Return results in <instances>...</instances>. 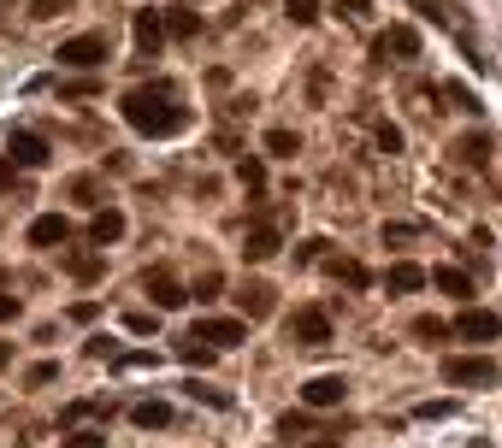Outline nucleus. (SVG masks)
<instances>
[{
  "mask_svg": "<svg viewBox=\"0 0 502 448\" xmlns=\"http://www.w3.org/2000/svg\"><path fill=\"white\" fill-rule=\"evenodd\" d=\"M54 378H59V366H54V360H42V366H30V372H24L30 390H42V383H54Z\"/></svg>",
  "mask_w": 502,
  "mask_h": 448,
  "instance_id": "nucleus-32",
  "label": "nucleus"
},
{
  "mask_svg": "<svg viewBox=\"0 0 502 448\" xmlns=\"http://www.w3.org/2000/svg\"><path fill=\"white\" fill-rule=\"evenodd\" d=\"M408 237H420V224H385V242H408Z\"/></svg>",
  "mask_w": 502,
  "mask_h": 448,
  "instance_id": "nucleus-40",
  "label": "nucleus"
},
{
  "mask_svg": "<svg viewBox=\"0 0 502 448\" xmlns=\"http://www.w3.org/2000/svg\"><path fill=\"white\" fill-rule=\"evenodd\" d=\"M177 360H184V366H207V360H213V349H207V342H195V336H189L184 349H177Z\"/></svg>",
  "mask_w": 502,
  "mask_h": 448,
  "instance_id": "nucleus-31",
  "label": "nucleus"
},
{
  "mask_svg": "<svg viewBox=\"0 0 502 448\" xmlns=\"http://www.w3.org/2000/svg\"><path fill=\"white\" fill-rule=\"evenodd\" d=\"M95 195H100V183H95V177H72V201H83V207H95V212H100V201H95Z\"/></svg>",
  "mask_w": 502,
  "mask_h": 448,
  "instance_id": "nucleus-29",
  "label": "nucleus"
},
{
  "mask_svg": "<svg viewBox=\"0 0 502 448\" xmlns=\"http://www.w3.org/2000/svg\"><path fill=\"white\" fill-rule=\"evenodd\" d=\"M195 295H201V301H219V271H207V278L195 283Z\"/></svg>",
  "mask_w": 502,
  "mask_h": 448,
  "instance_id": "nucleus-41",
  "label": "nucleus"
},
{
  "mask_svg": "<svg viewBox=\"0 0 502 448\" xmlns=\"http://www.w3.org/2000/svg\"><path fill=\"white\" fill-rule=\"evenodd\" d=\"M431 283H437V289H444V295H461V301L473 295V278H467V271H461V266H437V271H431Z\"/></svg>",
  "mask_w": 502,
  "mask_h": 448,
  "instance_id": "nucleus-20",
  "label": "nucleus"
},
{
  "mask_svg": "<svg viewBox=\"0 0 502 448\" xmlns=\"http://www.w3.org/2000/svg\"><path fill=\"white\" fill-rule=\"evenodd\" d=\"M18 313H24V301H18V295H6V289H0V324H13Z\"/></svg>",
  "mask_w": 502,
  "mask_h": 448,
  "instance_id": "nucleus-38",
  "label": "nucleus"
},
{
  "mask_svg": "<svg viewBox=\"0 0 502 448\" xmlns=\"http://www.w3.org/2000/svg\"><path fill=\"white\" fill-rule=\"evenodd\" d=\"M65 271H72L77 283H95L100 271H107V260H100V254H89V248H72V254H65Z\"/></svg>",
  "mask_w": 502,
  "mask_h": 448,
  "instance_id": "nucleus-17",
  "label": "nucleus"
},
{
  "mask_svg": "<svg viewBox=\"0 0 502 448\" xmlns=\"http://www.w3.org/2000/svg\"><path fill=\"white\" fill-rule=\"evenodd\" d=\"M455 336H467V342H497L502 336V319L497 313H485V307H467L455 319Z\"/></svg>",
  "mask_w": 502,
  "mask_h": 448,
  "instance_id": "nucleus-11",
  "label": "nucleus"
},
{
  "mask_svg": "<svg viewBox=\"0 0 502 448\" xmlns=\"http://www.w3.org/2000/svg\"><path fill=\"white\" fill-rule=\"evenodd\" d=\"M65 237H72V224L59 219V212H42V219L30 224V242H36V248H59Z\"/></svg>",
  "mask_w": 502,
  "mask_h": 448,
  "instance_id": "nucleus-15",
  "label": "nucleus"
},
{
  "mask_svg": "<svg viewBox=\"0 0 502 448\" xmlns=\"http://www.w3.org/2000/svg\"><path fill=\"white\" fill-rule=\"evenodd\" d=\"M95 407H100V401H72V407H65V425H77V419H89V413H95Z\"/></svg>",
  "mask_w": 502,
  "mask_h": 448,
  "instance_id": "nucleus-43",
  "label": "nucleus"
},
{
  "mask_svg": "<svg viewBox=\"0 0 502 448\" xmlns=\"http://www.w3.org/2000/svg\"><path fill=\"white\" fill-rule=\"evenodd\" d=\"M449 331H455V324H444V319H431V313H420V319H414V336H420V342H444Z\"/></svg>",
  "mask_w": 502,
  "mask_h": 448,
  "instance_id": "nucleus-24",
  "label": "nucleus"
},
{
  "mask_svg": "<svg viewBox=\"0 0 502 448\" xmlns=\"http://www.w3.org/2000/svg\"><path fill=\"white\" fill-rule=\"evenodd\" d=\"M118 112H125V125L136 130V136H177V130L189 125V107L177 100L172 83H143V89H130L125 100H118Z\"/></svg>",
  "mask_w": 502,
  "mask_h": 448,
  "instance_id": "nucleus-1",
  "label": "nucleus"
},
{
  "mask_svg": "<svg viewBox=\"0 0 502 448\" xmlns=\"http://www.w3.org/2000/svg\"><path fill=\"white\" fill-rule=\"evenodd\" d=\"M6 166H24V171H36V166H48V154H54V148H48V136H36V130H13V136H6Z\"/></svg>",
  "mask_w": 502,
  "mask_h": 448,
  "instance_id": "nucleus-5",
  "label": "nucleus"
},
{
  "mask_svg": "<svg viewBox=\"0 0 502 448\" xmlns=\"http://www.w3.org/2000/svg\"><path fill=\"white\" fill-rule=\"evenodd\" d=\"M89 360H118V342L113 336H95V342H89Z\"/></svg>",
  "mask_w": 502,
  "mask_h": 448,
  "instance_id": "nucleus-36",
  "label": "nucleus"
},
{
  "mask_svg": "<svg viewBox=\"0 0 502 448\" xmlns=\"http://www.w3.org/2000/svg\"><path fill=\"white\" fill-rule=\"evenodd\" d=\"M118 237H125V212H118V207H100L95 219H89V242H95V248H113Z\"/></svg>",
  "mask_w": 502,
  "mask_h": 448,
  "instance_id": "nucleus-14",
  "label": "nucleus"
},
{
  "mask_svg": "<svg viewBox=\"0 0 502 448\" xmlns=\"http://www.w3.org/2000/svg\"><path fill=\"white\" fill-rule=\"evenodd\" d=\"M378 148H385V154H402V130L396 125H378Z\"/></svg>",
  "mask_w": 502,
  "mask_h": 448,
  "instance_id": "nucleus-37",
  "label": "nucleus"
},
{
  "mask_svg": "<svg viewBox=\"0 0 502 448\" xmlns=\"http://www.w3.org/2000/svg\"><path fill=\"white\" fill-rule=\"evenodd\" d=\"M201 30V18L195 13H184V6H166V36H177V42H189Z\"/></svg>",
  "mask_w": 502,
  "mask_h": 448,
  "instance_id": "nucleus-22",
  "label": "nucleus"
},
{
  "mask_svg": "<svg viewBox=\"0 0 502 448\" xmlns=\"http://www.w3.org/2000/svg\"><path fill=\"white\" fill-rule=\"evenodd\" d=\"M349 395V378L343 372H319V378L301 383V407H337Z\"/></svg>",
  "mask_w": 502,
  "mask_h": 448,
  "instance_id": "nucleus-8",
  "label": "nucleus"
},
{
  "mask_svg": "<svg viewBox=\"0 0 502 448\" xmlns=\"http://www.w3.org/2000/svg\"><path fill=\"white\" fill-rule=\"evenodd\" d=\"M278 431H284V436H296V431H307V413H284V419H278Z\"/></svg>",
  "mask_w": 502,
  "mask_h": 448,
  "instance_id": "nucleus-42",
  "label": "nucleus"
},
{
  "mask_svg": "<svg viewBox=\"0 0 502 448\" xmlns=\"http://www.w3.org/2000/svg\"><path fill=\"white\" fill-rule=\"evenodd\" d=\"M65 448H107V431H72Z\"/></svg>",
  "mask_w": 502,
  "mask_h": 448,
  "instance_id": "nucleus-35",
  "label": "nucleus"
},
{
  "mask_svg": "<svg viewBox=\"0 0 502 448\" xmlns=\"http://www.w3.org/2000/svg\"><path fill=\"white\" fill-rule=\"evenodd\" d=\"M331 278L349 283V289H367V266L360 260H331Z\"/></svg>",
  "mask_w": 502,
  "mask_h": 448,
  "instance_id": "nucleus-23",
  "label": "nucleus"
},
{
  "mask_svg": "<svg viewBox=\"0 0 502 448\" xmlns=\"http://www.w3.org/2000/svg\"><path fill=\"white\" fill-rule=\"evenodd\" d=\"M154 324H160V313H125V331L130 336H148Z\"/></svg>",
  "mask_w": 502,
  "mask_h": 448,
  "instance_id": "nucleus-33",
  "label": "nucleus"
},
{
  "mask_svg": "<svg viewBox=\"0 0 502 448\" xmlns=\"http://www.w3.org/2000/svg\"><path fill=\"white\" fill-rule=\"evenodd\" d=\"M248 336V319H201L195 324V342H207V349H237Z\"/></svg>",
  "mask_w": 502,
  "mask_h": 448,
  "instance_id": "nucleus-9",
  "label": "nucleus"
},
{
  "mask_svg": "<svg viewBox=\"0 0 502 448\" xmlns=\"http://www.w3.org/2000/svg\"><path fill=\"white\" fill-rule=\"evenodd\" d=\"M59 65H72V71H95L113 59V47H107V36L100 30H89V36H72V42H59Z\"/></svg>",
  "mask_w": 502,
  "mask_h": 448,
  "instance_id": "nucleus-2",
  "label": "nucleus"
},
{
  "mask_svg": "<svg viewBox=\"0 0 502 448\" xmlns=\"http://www.w3.org/2000/svg\"><path fill=\"white\" fill-rule=\"evenodd\" d=\"M378 54H396V59H420V30L414 24H390L385 36H378Z\"/></svg>",
  "mask_w": 502,
  "mask_h": 448,
  "instance_id": "nucleus-13",
  "label": "nucleus"
},
{
  "mask_svg": "<svg viewBox=\"0 0 502 448\" xmlns=\"http://www.w3.org/2000/svg\"><path fill=\"white\" fill-rule=\"evenodd\" d=\"M385 283H390V289H396V295H414V289H426L431 278H426V271L414 266V260H396V266L385 271Z\"/></svg>",
  "mask_w": 502,
  "mask_h": 448,
  "instance_id": "nucleus-16",
  "label": "nucleus"
},
{
  "mask_svg": "<svg viewBox=\"0 0 502 448\" xmlns=\"http://www.w3.org/2000/svg\"><path fill=\"white\" fill-rule=\"evenodd\" d=\"M184 395H189V401H207V407H230V395H225V390H207L201 378H195V383H184Z\"/></svg>",
  "mask_w": 502,
  "mask_h": 448,
  "instance_id": "nucleus-26",
  "label": "nucleus"
},
{
  "mask_svg": "<svg viewBox=\"0 0 502 448\" xmlns=\"http://www.w3.org/2000/svg\"><path fill=\"white\" fill-rule=\"evenodd\" d=\"M444 378H449V383H479V390H490V383H497V360H485V354H449V360H444Z\"/></svg>",
  "mask_w": 502,
  "mask_h": 448,
  "instance_id": "nucleus-4",
  "label": "nucleus"
},
{
  "mask_svg": "<svg viewBox=\"0 0 502 448\" xmlns=\"http://www.w3.org/2000/svg\"><path fill=\"white\" fill-rule=\"evenodd\" d=\"M143 289L154 295V313H177V307L189 301V289H184V283H177L166 266H154V271H148V278H143Z\"/></svg>",
  "mask_w": 502,
  "mask_h": 448,
  "instance_id": "nucleus-7",
  "label": "nucleus"
},
{
  "mask_svg": "<svg viewBox=\"0 0 502 448\" xmlns=\"http://www.w3.org/2000/svg\"><path fill=\"white\" fill-rule=\"evenodd\" d=\"M455 159H461V166H490V136H479V130H473V136H461Z\"/></svg>",
  "mask_w": 502,
  "mask_h": 448,
  "instance_id": "nucleus-19",
  "label": "nucleus"
},
{
  "mask_svg": "<svg viewBox=\"0 0 502 448\" xmlns=\"http://www.w3.org/2000/svg\"><path fill=\"white\" fill-rule=\"evenodd\" d=\"M337 13H343V18H367V0H343Z\"/></svg>",
  "mask_w": 502,
  "mask_h": 448,
  "instance_id": "nucleus-44",
  "label": "nucleus"
},
{
  "mask_svg": "<svg viewBox=\"0 0 502 448\" xmlns=\"http://www.w3.org/2000/svg\"><path fill=\"white\" fill-rule=\"evenodd\" d=\"M284 13H290V24H319V0H284Z\"/></svg>",
  "mask_w": 502,
  "mask_h": 448,
  "instance_id": "nucleus-25",
  "label": "nucleus"
},
{
  "mask_svg": "<svg viewBox=\"0 0 502 448\" xmlns=\"http://www.w3.org/2000/svg\"><path fill=\"white\" fill-rule=\"evenodd\" d=\"M278 248H284V237H278L273 219H255V224H248V237H243V260H248V266H266Z\"/></svg>",
  "mask_w": 502,
  "mask_h": 448,
  "instance_id": "nucleus-6",
  "label": "nucleus"
},
{
  "mask_svg": "<svg viewBox=\"0 0 502 448\" xmlns=\"http://www.w3.org/2000/svg\"><path fill=\"white\" fill-rule=\"evenodd\" d=\"M6 360H13V349H6V342H0V366H6Z\"/></svg>",
  "mask_w": 502,
  "mask_h": 448,
  "instance_id": "nucleus-46",
  "label": "nucleus"
},
{
  "mask_svg": "<svg viewBox=\"0 0 502 448\" xmlns=\"http://www.w3.org/2000/svg\"><path fill=\"white\" fill-rule=\"evenodd\" d=\"M130 419L143 425V431H166V425H172V407H166V401H136V407H130Z\"/></svg>",
  "mask_w": 502,
  "mask_h": 448,
  "instance_id": "nucleus-18",
  "label": "nucleus"
},
{
  "mask_svg": "<svg viewBox=\"0 0 502 448\" xmlns=\"http://www.w3.org/2000/svg\"><path fill=\"white\" fill-rule=\"evenodd\" d=\"M130 36H136V54H160V42H166V13L143 6V13L130 18Z\"/></svg>",
  "mask_w": 502,
  "mask_h": 448,
  "instance_id": "nucleus-10",
  "label": "nucleus"
},
{
  "mask_svg": "<svg viewBox=\"0 0 502 448\" xmlns=\"http://www.w3.org/2000/svg\"><path fill=\"white\" fill-rule=\"evenodd\" d=\"M284 336L296 342V349H325L331 342V313L325 307H296L284 324Z\"/></svg>",
  "mask_w": 502,
  "mask_h": 448,
  "instance_id": "nucleus-3",
  "label": "nucleus"
},
{
  "mask_svg": "<svg viewBox=\"0 0 502 448\" xmlns=\"http://www.w3.org/2000/svg\"><path fill=\"white\" fill-rule=\"evenodd\" d=\"M237 177H243V189H248V195H266V166H260V159L255 154H243V159H237Z\"/></svg>",
  "mask_w": 502,
  "mask_h": 448,
  "instance_id": "nucleus-21",
  "label": "nucleus"
},
{
  "mask_svg": "<svg viewBox=\"0 0 502 448\" xmlns=\"http://www.w3.org/2000/svg\"><path fill=\"white\" fill-rule=\"evenodd\" d=\"M72 13V0H30V18H59Z\"/></svg>",
  "mask_w": 502,
  "mask_h": 448,
  "instance_id": "nucleus-34",
  "label": "nucleus"
},
{
  "mask_svg": "<svg viewBox=\"0 0 502 448\" xmlns=\"http://www.w3.org/2000/svg\"><path fill=\"white\" fill-rule=\"evenodd\" d=\"M449 413H455V401H426L420 407V419H449Z\"/></svg>",
  "mask_w": 502,
  "mask_h": 448,
  "instance_id": "nucleus-39",
  "label": "nucleus"
},
{
  "mask_svg": "<svg viewBox=\"0 0 502 448\" xmlns=\"http://www.w3.org/2000/svg\"><path fill=\"white\" fill-rule=\"evenodd\" d=\"M414 6H420V13H431V0H414Z\"/></svg>",
  "mask_w": 502,
  "mask_h": 448,
  "instance_id": "nucleus-47",
  "label": "nucleus"
},
{
  "mask_svg": "<svg viewBox=\"0 0 502 448\" xmlns=\"http://www.w3.org/2000/svg\"><path fill=\"white\" fill-rule=\"evenodd\" d=\"M325 248H331L325 237H307V242L296 248V266H314V260H325Z\"/></svg>",
  "mask_w": 502,
  "mask_h": 448,
  "instance_id": "nucleus-30",
  "label": "nucleus"
},
{
  "mask_svg": "<svg viewBox=\"0 0 502 448\" xmlns=\"http://www.w3.org/2000/svg\"><path fill=\"white\" fill-rule=\"evenodd\" d=\"M237 307H243L248 324H255V319H273V307H278L273 283H243V289H237Z\"/></svg>",
  "mask_w": 502,
  "mask_h": 448,
  "instance_id": "nucleus-12",
  "label": "nucleus"
},
{
  "mask_svg": "<svg viewBox=\"0 0 502 448\" xmlns=\"http://www.w3.org/2000/svg\"><path fill=\"white\" fill-rule=\"evenodd\" d=\"M6 183H13V166H0V189H6Z\"/></svg>",
  "mask_w": 502,
  "mask_h": 448,
  "instance_id": "nucleus-45",
  "label": "nucleus"
},
{
  "mask_svg": "<svg viewBox=\"0 0 502 448\" xmlns=\"http://www.w3.org/2000/svg\"><path fill=\"white\" fill-rule=\"evenodd\" d=\"M444 95L455 100L461 112H485V107H479V95H473V89H467V83H444Z\"/></svg>",
  "mask_w": 502,
  "mask_h": 448,
  "instance_id": "nucleus-28",
  "label": "nucleus"
},
{
  "mask_svg": "<svg viewBox=\"0 0 502 448\" xmlns=\"http://www.w3.org/2000/svg\"><path fill=\"white\" fill-rule=\"evenodd\" d=\"M296 130H266V154H296Z\"/></svg>",
  "mask_w": 502,
  "mask_h": 448,
  "instance_id": "nucleus-27",
  "label": "nucleus"
}]
</instances>
